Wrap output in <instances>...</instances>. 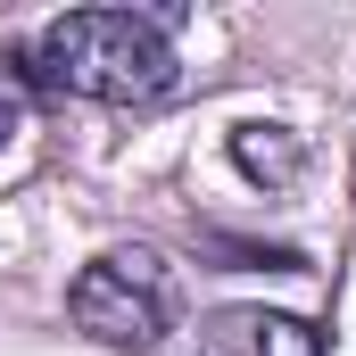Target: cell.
<instances>
[{
  "mask_svg": "<svg viewBox=\"0 0 356 356\" xmlns=\"http://www.w3.org/2000/svg\"><path fill=\"white\" fill-rule=\"evenodd\" d=\"M232 158H241L257 182H290L298 175V141H290L282 124H241V133H232Z\"/></svg>",
  "mask_w": 356,
  "mask_h": 356,
  "instance_id": "277c9868",
  "label": "cell"
},
{
  "mask_svg": "<svg viewBox=\"0 0 356 356\" xmlns=\"http://www.w3.org/2000/svg\"><path fill=\"white\" fill-rule=\"evenodd\" d=\"M8 133H17V108H8V99H0V149H8Z\"/></svg>",
  "mask_w": 356,
  "mask_h": 356,
  "instance_id": "5b68a950",
  "label": "cell"
},
{
  "mask_svg": "<svg viewBox=\"0 0 356 356\" xmlns=\"http://www.w3.org/2000/svg\"><path fill=\"white\" fill-rule=\"evenodd\" d=\"M67 315L83 323L99 348H158L166 323H175V290H166V266L149 249H108L75 273L67 290Z\"/></svg>",
  "mask_w": 356,
  "mask_h": 356,
  "instance_id": "7a4b0ae2",
  "label": "cell"
},
{
  "mask_svg": "<svg viewBox=\"0 0 356 356\" xmlns=\"http://www.w3.org/2000/svg\"><path fill=\"white\" fill-rule=\"evenodd\" d=\"M175 8H75L17 50V75L58 99H158L175 83Z\"/></svg>",
  "mask_w": 356,
  "mask_h": 356,
  "instance_id": "6da1fadb",
  "label": "cell"
},
{
  "mask_svg": "<svg viewBox=\"0 0 356 356\" xmlns=\"http://www.w3.org/2000/svg\"><path fill=\"white\" fill-rule=\"evenodd\" d=\"M216 348L224 356H323V332L298 323V315H266V307H224Z\"/></svg>",
  "mask_w": 356,
  "mask_h": 356,
  "instance_id": "3957f363",
  "label": "cell"
}]
</instances>
